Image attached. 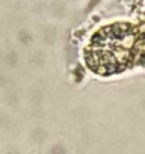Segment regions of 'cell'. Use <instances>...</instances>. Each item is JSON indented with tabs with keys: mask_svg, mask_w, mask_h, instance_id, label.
Listing matches in <instances>:
<instances>
[{
	"mask_svg": "<svg viewBox=\"0 0 145 154\" xmlns=\"http://www.w3.org/2000/svg\"><path fill=\"white\" fill-rule=\"evenodd\" d=\"M85 60L89 69L100 75L127 71L143 62V26L113 23L97 30L86 48Z\"/></svg>",
	"mask_w": 145,
	"mask_h": 154,
	"instance_id": "6da1fadb",
	"label": "cell"
}]
</instances>
